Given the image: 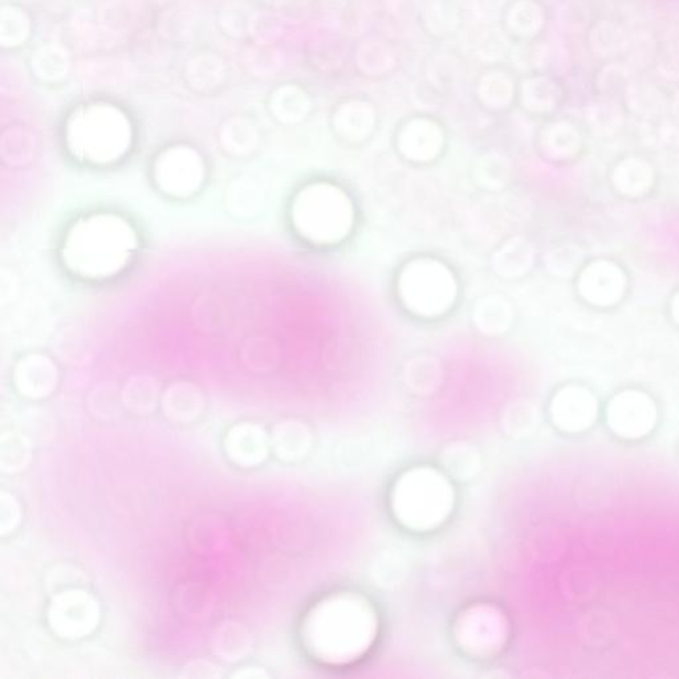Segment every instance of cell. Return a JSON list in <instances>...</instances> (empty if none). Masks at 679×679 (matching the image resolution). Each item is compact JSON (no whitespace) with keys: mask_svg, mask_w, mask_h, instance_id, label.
<instances>
[{"mask_svg":"<svg viewBox=\"0 0 679 679\" xmlns=\"http://www.w3.org/2000/svg\"><path fill=\"white\" fill-rule=\"evenodd\" d=\"M303 641L317 660L344 665L359 660L377 636V616L364 597L343 593L328 597L308 613Z\"/></svg>","mask_w":679,"mask_h":679,"instance_id":"obj_1","label":"cell"},{"mask_svg":"<svg viewBox=\"0 0 679 679\" xmlns=\"http://www.w3.org/2000/svg\"><path fill=\"white\" fill-rule=\"evenodd\" d=\"M138 247L136 230L120 215L100 213L80 218L65 235V267L80 278L105 280L128 266Z\"/></svg>","mask_w":679,"mask_h":679,"instance_id":"obj_2","label":"cell"},{"mask_svg":"<svg viewBox=\"0 0 679 679\" xmlns=\"http://www.w3.org/2000/svg\"><path fill=\"white\" fill-rule=\"evenodd\" d=\"M291 221L304 241L316 246L339 245L355 227V203L340 186L315 182L296 194L291 206Z\"/></svg>","mask_w":679,"mask_h":679,"instance_id":"obj_3","label":"cell"},{"mask_svg":"<svg viewBox=\"0 0 679 679\" xmlns=\"http://www.w3.org/2000/svg\"><path fill=\"white\" fill-rule=\"evenodd\" d=\"M68 149L80 161L109 165L123 158L132 145V126L123 112L111 105L80 109L67 125Z\"/></svg>","mask_w":679,"mask_h":679,"instance_id":"obj_4","label":"cell"},{"mask_svg":"<svg viewBox=\"0 0 679 679\" xmlns=\"http://www.w3.org/2000/svg\"><path fill=\"white\" fill-rule=\"evenodd\" d=\"M453 507L454 490L449 479L430 467L408 471L394 486V515L410 530H434L449 518Z\"/></svg>","mask_w":679,"mask_h":679,"instance_id":"obj_5","label":"cell"},{"mask_svg":"<svg viewBox=\"0 0 679 679\" xmlns=\"http://www.w3.org/2000/svg\"><path fill=\"white\" fill-rule=\"evenodd\" d=\"M397 291L409 312L434 319L446 315L454 307L459 287L454 272L441 260L420 258L402 268Z\"/></svg>","mask_w":679,"mask_h":679,"instance_id":"obj_6","label":"cell"},{"mask_svg":"<svg viewBox=\"0 0 679 679\" xmlns=\"http://www.w3.org/2000/svg\"><path fill=\"white\" fill-rule=\"evenodd\" d=\"M202 157L187 146H174L157 158L154 178L170 197L186 198L197 193L205 180Z\"/></svg>","mask_w":679,"mask_h":679,"instance_id":"obj_7","label":"cell"},{"mask_svg":"<svg viewBox=\"0 0 679 679\" xmlns=\"http://www.w3.org/2000/svg\"><path fill=\"white\" fill-rule=\"evenodd\" d=\"M657 409L649 396L636 390L620 393L608 408V424L618 437L638 439L652 432Z\"/></svg>","mask_w":679,"mask_h":679,"instance_id":"obj_8","label":"cell"},{"mask_svg":"<svg viewBox=\"0 0 679 679\" xmlns=\"http://www.w3.org/2000/svg\"><path fill=\"white\" fill-rule=\"evenodd\" d=\"M457 638L459 644L471 653L493 652L506 638V624L495 609L474 608L459 618Z\"/></svg>","mask_w":679,"mask_h":679,"instance_id":"obj_9","label":"cell"},{"mask_svg":"<svg viewBox=\"0 0 679 679\" xmlns=\"http://www.w3.org/2000/svg\"><path fill=\"white\" fill-rule=\"evenodd\" d=\"M599 406L595 396L581 386H565L551 404V417L557 428L579 433L595 424Z\"/></svg>","mask_w":679,"mask_h":679,"instance_id":"obj_10","label":"cell"},{"mask_svg":"<svg viewBox=\"0 0 679 679\" xmlns=\"http://www.w3.org/2000/svg\"><path fill=\"white\" fill-rule=\"evenodd\" d=\"M580 292L589 303L611 306L620 300L625 290V278L620 268L600 260L585 268L580 278Z\"/></svg>","mask_w":679,"mask_h":679,"instance_id":"obj_11","label":"cell"},{"mask_svg":"<svg viewBox=\"0 0 679 679\" xmlns=\"http://www.w3.org/2000/svg\"><path fill=\"white\" fill-rule=\"evenodd\" d=\"M397 144L402 156L410 161H433L442 152V129L430 120H413L402 128Z\"/></svg>","mask_w":679,"mask_h":679,"instance_id":"obj_12","label":"cell"},{"mask_svg":"<svg viewBox=\"0 0 679 679\" xmlns=\"http://www.w3.org/2000/svg\"><path fill=\"white\" fill-rule=\"evenodd\" d=\"M374 112L371 105L353 101L337 109L333 125L345 140L361 141L371 134L374 126Z\"/></svg>","mask_w":679,"mask_h":679,"instance_id":"obj_13","label":"cell"},{"mask_svg":"<svg viewBox=\"0 0 679 679\" xmlns=\"http://www.w3.org/2000/svg\"><path fill=\"white\" fill-rule=\"evenodd\" d=\"M534 258V248L526 239L512 238L495 252L493 264L499 275L515 278L530 270Z\"/></svg>","mask_w":679,"mask_h":679,"instance_id":"obj_14","label":"cell"},{"mask_svg":"<svg viewBox=\"0 0 679 679\" xmlns=\"http://www.w3.org/2000/svg\"><path fill=\"white\" fill-rule=\"evenodd\" d=\"M473 320L475 327L485 335H502L511 325L510 304L499 296L482 298L474 308Z\"/></svg>","mask_w":679,"mask_h":679,"instance_id":"obj_15","label":"cell"},{"mask_svg":"<svg viewBox=\"0 0 679 679\" xmlns=\"http://www.w3.org/2000/svg\"><path fill=\"white\" fill-rule=\"evenodd\" d=\"M613 181L621 193L640 195L652 185L653 172L646 162L633 158L618 165L613 174Z\"/></svg>","mask_w":679,"mask_h":679,"instance_id":"obj_16","label":"cell"},{"mask_svg":"<svg viewBox=\"0 0 679 679\" xmlns=\"http://www.w3.org/2000/svg\"><path fill=\"white\" fill-rule=\"evenodd\" d=\"M673 316L679 323V294L673 300Z\"/></svg>","mask_w":679,"mask_h":679,"instance_id":"obj_17","label":"cell"}]
</instances>
